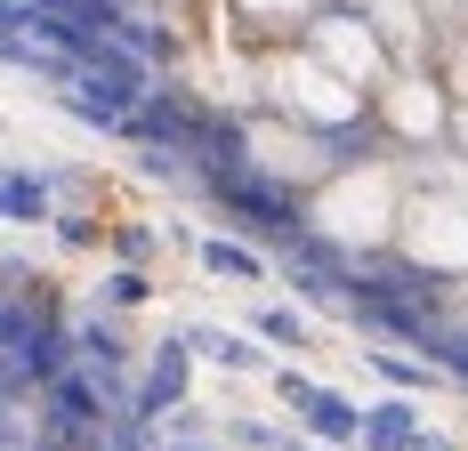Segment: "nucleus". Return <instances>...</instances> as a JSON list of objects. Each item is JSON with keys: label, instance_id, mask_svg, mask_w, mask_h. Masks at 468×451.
Listing matches in <instances>:
<instances>
[{"label": "nucleus", "instance_id": "nucleus-1", "mask_svg": "<svg viewBox=\"0 0 468 451\" xmlns=\"http://www.w3.org/2000/svg\"><path fill=\"white\" fill-rule=\"evenodd\" d=\"M202 194L242 218V234H267V242H291V234H307V202L291 194L282 178H267V162H234V170H210Z\"/></svg>", "mask_w": 468, "mask_h": 451}, {"label": "nucleus", "instance_id": "nucleus-2", "mask_svg": "<svg viewBox=\"0 0 468 451\" xmlns=\"http://www.w3.org/2000/svg\"><path fill=\"white\" fill-rule=\"evenodd\" d=\"M105 419H113V395L73 362V371H57V379L41 387V419H33V427H41L48 444H90Z\"/></svg>", "mask_w": 468, "mask_h": 451}, {"label": "nucleus", "instance_id": "nucleus-3", "mask_svg": "<svg viewBox=\"0 0 468 451\" xmlns=\"http://www.w3.org/2000/svg\"><path fill=\"white\" fill-rule=\"evenodd\" d=\"M186 387H194V371H186V339H162L154 355H145V379L130 387V419H145V427H162L170 411H186Z\"/></svg>", "mask_w": 468, "mask_h": 451}, {"label": "nucleus", "instance_id": "nucleus-4", "mask_svg": "<svg viewBox=\"0 0 468 451\" xmlns=\"http://www.w3.org/2000/svg\"><path fill=\"white\" fill-rule=\"evenodd\" d=\"M275 387H282V404H291L299 419H307V427H315V444H356V427H364V411L347 404L339 387H315L307 371H282Z\"/></svg>", "mask_w": 468, "mask_h": 451}, {"label": "nucleus", "instance_id": "nucleus-5", "mask_svg": "<svg viewBox=\"0 0 468 451\" xmlns=\"http://www.w3.org/2000/svg\"><path fill=\"white\" fill-rule=\"evenodd\" d=\"M57 170H0V226H48L57 218Z\"/></svg>", "mask_w": 468, "mask_h": 451}, {"label": "nucleus", "instance_id": "nucleus-6", "mask_svg": "<svg viewBox=\"0 0 468 451\" xmlns=\"http://www.w3.org/2000/svg\"><path fill=\"white\" fill-rule=\"evenodd\" d=\"M428 427H420V411H412V395H388V404L364 411V427H356V444L364 451H412Z\"/></svg>", "mask_w": 468, "mask_h": 451}, {"label": "nucleus", "instance_id": "nucleus-7", "mask_svg": "<svg viewBox=\"0 0 468 451\" xmlns=\"http://www.w3.org/2000/svg\"><path fill=\"white\" fill-rule=\"evenodd\" d=\"M186 339V355H210V362H227V371H259V339L250 330H218V322H194V330H178Z\"/></svg>", "mask_w": 468, "mask_h": 451}, {"label": "nucleus", "instance_id": "nucleus-8", "mask_svg": "<svg viewBox=\"0 0 468 451\" xmlns=\"http://www.w3.org/2000/svg\"><path fill=\"white\" fill-rule=\"evenodd\" d=\"M202 274H218V282H259L267 258H259L250 242H202Z\"/></svg>", "mask_w": 468, "mask_h": 451}, {"label": "nucleus", "instance_id": "nucleus-9", "mask_svg": "<svg viewBox=\"0 0 468 451\" xmlns=\"http://www.w3.org/2000/svg\"><path fill=\"white\" fill-rule=\"evenodd\" d=\"M97 299H105L113 315H130V307H145V299H154V282H145V267H113L105 282H97Z\"/></svg>", "mask_w": 468, "mask_h": 451}, {"label": "nucleus", "instance_id": "nucleus-10", "mask_svg": "<svg viewBox=\"0 0 468 451\" xmlns=\"http://www.w3.org/2000/svg\"><path fill=\"white\" fill-rule=\"evenodd\" d=\"M428 362H436V371H452V379H468V330L436 322V330H428Z\"/></svg>", "mask_w": 468, "mask_h": 451}, {"label": "nucleus", "instance_id": "nucleus-11", "mask_svg": "<svg viewBox=\"0 0 468 451\" xmlns=\"http://www.w3.org/2000/svg\"><path fill=\"white\" fill-rule=\"evenodd\" d=\"M379 371V379H396V387H404V395H412V387H428V379H436V362H404V355H364Z\"/></svg>", "mask_w": 468, "mask_h": 451}, {"label": "nucleus", "instance_id": "nucleus-12", "mask_svg": "<svg viewBox=\"0 0 468 451\" xmlns=\"http://www.w3.org/2000/svg\"><path fill=\"white\" fill-rule=\"evenodd\" d=\"M259 339H275V347H307V315H291V307H267V315H259Z\"/></svg>", "mask_w": 468, "mask_h": 451}, {"label": "nucleus", "instance_id": "nucleus-13", "mask_svg": "<svg viewBox=\"0 0 468 451\" xmlns=\"http://www.w3.org/2000/svg\"><path fill=\"white\" fill-rule=\"evenodd\" d=\"M113 258H122V267H145V258H154V226H113Z\"/></svg>", "mask_w": 468, "mask_h": 451}, {"label": "nucleus", "instance_id": "nucleus-14", "mask_svg": "<svg viewBox=\"0 0 468 451\" xmlns=\"http://www.w3.org/2000/svg\"><path fill=\"white\" fill-rule=\"evenodd\" d=\"M33 444H41V427H25L16 404H0V451H33Z\"/></svg>", "mask_w": 468, "mask_h": 451}, {"label": "nucleus", "instance_id": "nucleus-15", "mask_svg": "<svg viewBox=\"0 0 468 451\" xmlns=\"http://www.w3.org/2000/svg\"><path fill=\"white\" fill-rule=\"evenodd\" d=\"M234 444H250V451H291V435L267 427V419H242V427H234Z\"/></svg>", "mask_w": 468, "mask_h": 451}, {"label": "nucleus", "instance_id": "nucleus-16", "mask_svg": "<svg viewBox=\"0 0 468 451\" xmlns=\"http://www.w3.org/2000/svg\"><path fill=\"white\" fill-rule=\"evenodd\" d=\"M57 226V242H65V250H90L97 242V218H73V210H65V218H48Z\"/></svg>", "mask_w": 468, "mask_h": 451}, {"label": "nucleus", "instance_id": "nucleus-17", "mask_svg": "<svg viewBox=\"0 0 468 451\" xmlns=\"http://www.w3.org/2000/svg\"><path fill=\"white\" fill-rule=\"evenodd\" d=\"M122 8H138V0H122Z\"/></svg>", "mask_w": 468, "mask_h": 451}, {"label": "nucleus", "instance_id": "nucleus-18", "mask_svg": "<svg viewBox=\"0 0 468 451\" xmlns=\"http://www.w3.org/2000/svg\"><path fill=\"white\" fill-rule=\"evenodd\" d=\"M291 451H307V444H291Z\"/></svg>", "mask_w": 468, "mask_h": 451}]
</instances>
